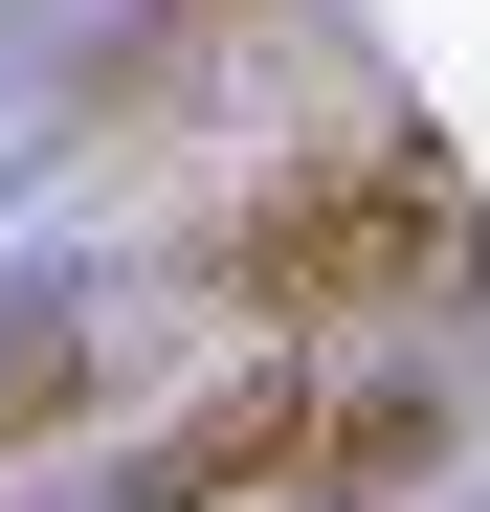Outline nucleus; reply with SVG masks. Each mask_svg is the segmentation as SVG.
Instances as JSON below:
<instances>
[{
  "label": "nucleus",
  "instance_id": "obj_1",
  "mask_svg": "<svg viewBox=\"0 0 490 512\" xmlns=\"http://www.w3.org/2000/svg\"><path fill=\"white\" fill-rule=\"evenodd\" d=\"M468 268H490V223L424 179V156H312L290 201L223 223V312L268 334V357H312V334H357V312H446Z\"/></svg>",
  "mask_w": 490,
  "mask_h": 512
},
{
  "label": "nucleus",
  "instance_id": "obj_2",
  "mask_svg": "<svg viewBox=\"0 0 490 512\" xmlns=\"http://www.w3.org/2000/svg\"><path fill=\"white\" fill-rule=\"evenodd\" d=\"M245 490H268V512L312 490V357H245L201 423H156V446L112 468V512H245Z\"/></svg>",
  "mask_w": 490,
  "mask_h": 512
},
{
  "label": "nucleus",
  "instance_id": "obj_3",
  "mask_svg": "<svg viewBox=\"0 0 490 512\" xmlns=\"http://www.w3.org/2000/svg\"><path fill=\"white\" fill-rule=\"evenodd\" d=\"M424 468H446V379H357V401H312V490H335V512H357V490H424Z\"/></svg>",
  "mask_w": 490,
  "mask_h": 512
},
{
  "label": "nucleus",
  "instance_id": "obj_4",
  "mask_svg": "<svg viewBox=\"0 0 490 512\" xmlns=\"http://www.w3.org/2000/svg\"><path fill=\"white\" fill-rule=\"evenodd\" d=\"M67 401H90V357H67V334H45V357H0V446H23V423H67Z\"/></svg>",
  "mask_w": 490,
  "mask_h": 512
}]
</instances>
